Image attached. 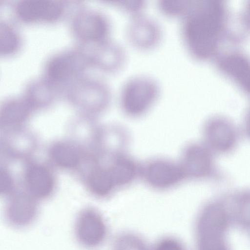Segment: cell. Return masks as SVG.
<instances>
[{
  "label": "cell",
  "instance_id": "27",
  "mask_svg": "<svg viewBox=\"0 0 250 250\" xmlns=\"http://www.w3.org/2000/svg\"><path fill=\"white\" fill-rule=\"evenodd\" d=\"M108 2L127 16L128 19L146 13L147 5L143 0H114Z\"/></svg>",
  "mask_w": 250,
  "mask_h": 250
},
{
  "label": "cell",
  "instance_id": "8",
  "mask_svg": "<svg viewBox=\"0 0 250 250\" xmlns=\"http://www.w3.org/2000/svg\"><path fill=\"white\" fill-rule=\"evenodd\" d=\"M140 177L150 188L161 191L174 188L186 180L179 162L158 157L141 164Z\"/></svg>",
  "mask_w": 250,
  "mask_h": 250
},
{
  "label": "cell",
  "instance_id": "19",
  "mask_svg": "<svg viewBox=\"0 0 250 250\" xmlns=\"http://www.w3.org/2000/svg\"><path fill=\"white\" fill-rule=\"evenodd\" d=\"M35 112L22 95L6 98L0 107V132L26 126Z\"/></svg>",
  "mask_w": 250,
  "mask_h": 250
},
{
  "label": "cell",
  "instance_id": "6",
  "mask_svg": "<svg viewBox=\"0 0 250 250\" xmlns=\"http://www.w3.org/2000/svg\"><path fill=\"white\" fill-rule=\"evenodd\" d=\"M69 28L78 43L88 44L111 38L112 24L104 13L80 6L70 17Z\"/></svg>",
  "mask_w": 250,
  "mask_h": 250
},
{
  "label": "cell",
  "instance_id": "30",
  "mask_svg": "<svg viewBox=\"0 0 250 250\" xmlns=\"http://www.w3.org/2000/svg\"><path fill=\"white\" fill-rule=\"evenodd\" d=\"M242 128L244 135L250 140V107L247 110L245 115Z\"/></svg>",
  "mask_w": 250,
  "mask_h": 250
},
{
  "label": "cell",
  "instance_id": "26",
  "mask_svg": "<svg viewBox=\"0 0 250 250\" xmlns=\"http://www.w3.org/2000/svg\"><path fill=\"white\" fill-rule=\"evenodd\" d=\"M151 247L142 235L131 231L119 233L112 243V250H151Z\"/></svg>",
  "mask_w": 250,
  "mask_h": 250
},
{
  "label": "cell",
  "instance_id": "22",
  "mask_svg": "<svg viewBox=\"0 0 250 250\" xmlns=\"http://www.w3.org/2000/svg\"><path fill=\"white\" fill-rule=\"evenodd\" d=\"M96 119L77 114L68 126L69 138L90 154L93 151L97 133L100 125L96 122Z\"/></svg>",
  "mask_w": 250,
  "mask_h": 250
},
{
  "label": "cell",
  "instance_id": "24",
  "mask_svg": "<svg viewBox=\"0 0 250 250\" xmlns=\"http://www.w3.org/2000/svg\"><path fill=\"white\" fill-rule=\"evenodd\" d=\"M22 45V38L19 30L7 21L0 23V54L8 56L18 52Z\"/></svg>",
  "mask_w": 250,
  "mask_h": 250
},
{
  "label": "cell",
  "instance_id": "4",
  "mask_svg": "<svg viewBox=\"0 0 250 250\" xmlns=\"http://www.w3.org/2000/svg\"><path fill=\"white\" fill-rule=\"evenodd\" d=\"M118 92V103L124 114L131 118H138L148 112L156 104L162 87L154 77L139 73L126 78Z\"/></svg>",
  "mask_w": 250,
  "mask_h": 250
},
{
  "label": "cell",
  "instance_id": "11",
  "mask_svg": "<svg viewBox=\"0 0 250 250\" xmlns=\"http://www.w3.org/2000/svg\"><path fill=\"white\" fill-rule=\"evenodd\" d=\"M68 4L59 0H19L12 6L15 18L28 24L52 23L67 12Z\"/></svg>",
  "mask_w": 250,
  "mask_h": 250
},
{
  "label": "cell",
  "instance_id": "1",
  "mask_svg": "<svg viewBox=\"0 0 250 250\" xmlns=\"http://www.w3.org/2000/svg\"><path fill=\"white\" fill-rule=\"evenodd\" d=\"M228 14L224 4L198 0L193 11L180 21V35L187 53L205 61L213 57L224 38Z\"/></svg>",
  "mask_w": 250,
  "mask_h": 250
},
{
  "label": "cell",
  "instance_id": "10",
  "mask_svg": "<svg viewBox=\"0 0 250 250\" xmlns=\"http://www.w3.org/2000/svg\"><path fill=\"white\" fill-rule=\"evenodd\" d=\"M203 143L214 154L227 155L237 147L239 133L235 125L228 118L215 115L204 122L202 127Z\"/></svg>",
  "mask_w": 250,
  "mask_h": 250
},
{
  "label": "cell",
  "instance_id": "5",
  "mask_svg": "<svg viewBox=\"0 0 250 250\" xmlns=\"http://www.w3.org/2000/svg\"><path fill=\"white\" fill-rule=\"evenodd\" d=\"M90 67L87 53L80 44L50 55L43 65V76L64 87L85 74Z\"/></svg>",
  "mask_w": 250,
  "mask_h": 250
},
{
  "label": "cell",
  "instance_id": "20",
  "mask_svg": "<svg viewBox=\"0 0 250 250\" xmlns=\"http://www.w3.org/2000/svg\"><path fill=\"white\" fill-rule=\"evenodd\" d=\"M129 142V133L124 127L115 124L100 125L93 153L109 156L125 151Z\"/></svg>",
  "mask_w": 250,
  "mask_h": 250
},
{
  "label": "cell",
  "instance_id": "3",
  "mask_svg": "<svg viewBox=\"0 0 250 250\" xmlns=\"http://www.w3.org/2000/svg\"><path fill=\"white\" fill-rule=\"evenodd\" d=\"M230 220L224 199L206 203L195 222L196 250H230L227 238Z\"/></svg>",
  "mask_w": 250,
  "mask_h": 250
},
{
  "label": "cell",
  "instance_id": "28",
  "mask_svg": "<svg viewBox=\"0 0 250 250\" xmlns=\"http://www.w3.org/2000/svg\"><path fill=\"white\" fill-rule=\"evenodd\" d=\"M11 169L4 164L0 169V193L7 198L20 188Z\"/></svg>",
  "mask_w": 250,
  "mask_h": 250
},
{
  "label": "cell",
  "instance_id": "17",
  "mask_svg": "<svg viewBox=\"0 0 250 250\" xmlns=\"http://www.w3.org/2000/svg\"><path fill=\"white\" fill-rule=\"evenodd\" d=\"M63 90L64 88L42 75L28 81L22 95L36 112L53 105Z\"/></svg>",
  "mask_w": 250,
  "mask_h": 250
},
{
  "label": "cell",
  "instance_id": "29",
  "mask_svg": "<svg viewBox=\"0 0 250 250\" xmlns=\"http://www.w3.org/2000/svg\"><path fill=\"white\" fill-rule=\"evenodd\" d=\"M151 250H188L179 238L171 235L163 236L152 246Z\"/></svg>",
  "mask_w": 250,
  "mask_h": 250
},
{
  "label": "cell",
  "instance_id": "9",
  "mask_svg": "<svg viewBox=\"0 0 250 250\" xmlns=\"http://www.w3.org/2000/svg\"><path fill=\"white\" fill-rule=\"evenodd\" d=\"M124 35L129 46L137 51L146 52L160 46L164 31L158 21L146 13L128 19Z\"/></svg>",
  "mask_w": 250,
  "mask_h": 250
},
{
  "label": "cell",
  "instance_id": "16",
  "mask_svg": "<svg viewBox=\"0 0 250 250\" xmlns=\"http://www.w3.org/2000/svg\"><path fill=\"white\" fill-rule=\"evenodd\" d=\"M107 233L106 223L97 209L87 207L79 212L75 223V233L82 246L88 248L98 247L104 242Z\"/></svg>",
  "mask_w": 250,
  "mask_h": 250
},
{
  "label": "cell",
  "instance_id": "12",
  "mask_svg": "<svg viewBox=\"0 0 250 250\" xmlns=\"http://www.w3.org/2000/svg\"><path fill=\"white\" fill-rule=\"evenodd\" d=\"M20 183L21 189L39 201L54 194L57 179L54 168L48 163L32 160L25 163Z\"/></svg>",
  "mask_w": 250,
  "mask_h": 250
},
{
  "label": "cell",
  "instance_id": "18",
  "mask_svg": "<svg viewBox=\"0 0 250 250\" xmlns=\"http://www.w3.org/2000/svg\"><path fill=\"white\" fill-rule=\"evenodd\" d=\"M7 199L5 214L11 226L24 227L34 222L38 213V201L21 188Z\"/></svg>",
  "mask_w": 250,
  "mask_h": 250
},
{
  "label": "cell",
  "instance_id": "25",
  "mask_svg": "<svg viewBox=\"0 0 250 250\" xmlns=\"http://www.w3.org/2000/svg\"><path fill=\"white\" fill-rule=\"evenodd\" d=\"M198 0H160L157 7L164 16L180 21L189 15L195 8Z\"/></svg>",
  "mask_w": 250,
  "mask_h": 250
},
{
  "label": "cell",
  "instance_id": "23",
  "mask_svg": "<svg viewBox=\"0 0 250 250\" xmlns=\"http://www.w3.org/2000/svg\"><path fill=\"white\" fill-rule=\"evenodd\" d=\"M224 199L231 220L242 228L250 229V188L238 190Z\"/></svg>",
  "mask_w": 250,
  "mask_h": 250
},
{
  "label": "cell",
  "instance_id": "7",
  "mask_svg": "<svg viewBox=\"0 0 250 250\" xmlns=\"http://www.w3.org/2000/svg\"><path fill=\"white\" fill-rule=\"evenodd\" d=\"M179 163L186 180L201 181L220 177L214 154L203 143L187 144L182 150Z\"/></svg>",
  "mask_w": 250,
  "mask_h": 250
},
{
  "label": "cell",
  "instance_id": "2",
  "mask_svg": "<svg viewBox=\"0 0 250 250\" xmlns=\"http://www.w3.org/2000/svg\"><path fill=\"white\" fill-rule=\"evenodd\" d=\"M63 95L78 114L95 119L107 110L113 98L111 88L105 80L85 74L67 84Z\"/></svg>",
  "mask_w": 250,
  "mask_h": 250
},
{
  "label": "cell",
  "instance_id": "21",
  "mask_svg": "<svg viewBox=\"0 0 250 250\" xmlns=\"http://www.w3.org/2000/svg\"><path fill=\"white\" fill-rule=\"evenodd\" d=\"M218 65L250 94V58L248 56L238 52H229L221 56Z\"/></svg>",
  "mask_w": 250,
  "mask_h": 250
},
{
  "label": "cell",
  "instance_id": "15",
  "mask_svg": "<svg viewBox=\"0 0 250 250\" xmlns=\"http://www.w3.org/2000/svg\"><path fill=\"white\" fill-rule=\"evenodd\" d=\"M46 154L48 163L53 168L71 171L77 175L90 156L82 146L69 137L51 143Z\"/></svg>",
  "mask_w": 250,
  "mask_h": 250
},
{
  "label": "cell",
  "instance_id": "14",
  "mask_svg": "<svg viewBox=\"0 0 250 250\" xmlns=\"http://www.w3.org/2000/svg\"><path fill=\"white\" fill-rule=\"evenodd\" d=\"M85 49L90 67L106 74H114L125 66L128 55L125 47L112 38L88 44Z\"/></svg>",
  "mask_w": 250,
  "mask_h": 250
},
{
  "label": "cell",
  "instance_id": "31",
  "mask_svg": "<svg viewBox=\"0 0 250 250\" xmlns=\"http://www.w3.org/2000/svg\"><path fill=\"white\" fill-rule=\"evenodd\" d=\"M244 17L245 22L250 26V3L246 6L245 11Z\"/></svg>",
  "mask_w": 250,
  "mask_h": 250
},
{
  "label": "cell",
  "instance_id": "13",
  "mask_svg": "<svg viewBox=\"0 0 250 250\" xmlns=\"http://www.w3.org/2000/svg\"><path fill=\"white\" fill-rule=\"evenodd\" d=\"M0 142V154L9 162L34 160L39 147L37 135L26 126L1 131Z\"/></svg>",
  "mask_w": 250,
  "mask_h": 250
}]
</instances>
